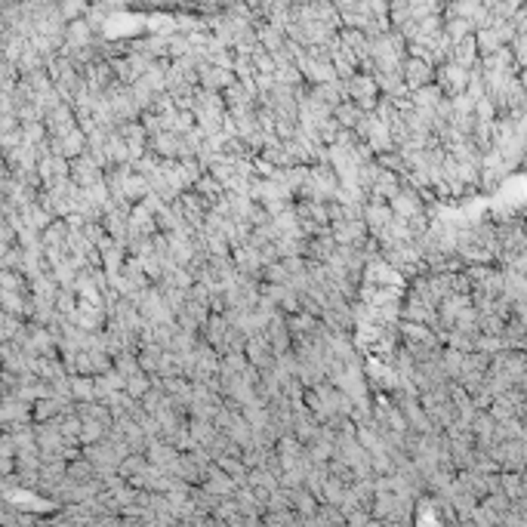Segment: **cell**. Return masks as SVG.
<instances>
[{
	"instance_id": "8992f818",
	"label": "cell",
	"mask_w": 527,
	"mask_h": 527,
	"mask_svg": "<svg viewBox=\"0 0 527 527\" xmlns=\"http://www.w3.org/2000/svg\"><path fill=\"white\" fill-rule=\"evenodd\" d=\"M256 37H259V46H262L265 53H281L284 50V44H287V34H284L281 28H274L269 25V22H259L256 25Z\"/></svg>"
},
{
	"instance_id": "7a4b0ae2",
	"label": "cell",
	"mask_w": 527,
	"mask_h": 527,
	"mask_svg": "<svg viewBox=\"0 0 527 527\" xmlns=\"http://www.w3.org/2000/svg\"><path fill=\"white\" fill-rule=\"evenodd\" d=\"M247 361L253 364V367H259V370H272L274 367L278 355H274V348H272L269 339H265V334L247 339Z\"/></svg>"
},
{
	"instance_id": "5b68a950",
	"label": "cell",
	"mask_w": 527,
	"mask_h": 527,
	"mask_svg": "<svg viewBox=\"0 0 527 527\" xmlns=\"http://www.w3.org/2000/svg\"><path fill=\"white\" fill-rule=\"evenodd\" d=\"M392 207L388 204H367L364 207V222H367V229H370V238H379L388 225H392Z\"/></svg>"
},
{
	"instance_id": "6da1fadb",
	"label": "cell",
	"mask_w": 527,
	"mask_h": 527,
	"mask_svg": "<svg viewBox=\"0 0 527 527\" xmlns=\"http://www.w3.org/2000/svg\"><path fill=\"white\" fill-rule=\"evenodd\" d=\"M71 179H75V185H80V189H93V185L105 182V170L96 164V160L90 155L71 160Z\"/></svg>"
},
{
	"instance_id": "30bf717a",
	"label": "cell",
	"mask_w": 527,
	"mask_h": 527,
	"mask_svg": "<svg viewBox=\"0 0 527 527\" xmlns=\"http://www.w3.org/2000/svg\"><path fill=\"white\" fill-rule=\"evenodd\" d=\"M115 370L120 373V376H136V373H142V367H139V355L136 352H120V355H115Z\"/></svg>"
},
{
	"instance_id": "4fadbf2b",
	"label": "cell",
	"mask_w": 527,
	"mask_h": 527,
	"mask_svg": "<svg viewBox=\"0 0 527 527\" xmlns=\"http://www.w3.org/2000/svg\"><path fill=\"white\" fill-rule=\"evenodd\" d=\"M191 435L194 438H210V435H213V426H210L207 419H194V423H191Z\"/></svg>"
},
{
	"instance_id": "8fae6325",
	"label": "cell",
	"mask_w": 527,
	"mask_h": 527,
	"mask_svg": "<svg viewBox=\"0 0 527 527\" xmlns=\"http://www.w3.org/2000/svg\"><path fill=\"white\" fill-rule=\"evenodd\" d=\"M148 392H151V376H148V373H136V376L127 379V395H129V398L142 401Z\"/></svg>"
},
{
	"instance_id": "ba28073f",
	"label": "cell",
	"mask_w": 527,
	"mask_h": 527,
	"mask_svg": "<svg viewBox=\"0 0 527 527\" xmlns=\"http://www.w3.org/2000/svg\"><path fill=\"white\" fill-rule=\"evenodd\" d=\"M361 118H364V111H361L355 102H343V105H339V108L334 111V120H336V124L343 127V129H355V127L361 124Z\"/></svg>"
},
{
	"instance_id": "277c9868",
	"label": "cell",
	"mask_w": 527,
	"mask_h": 527,
	"mask_svg": "<svg viewBox=\"0 0 527 527\" xmlns=\"http://www.w3.org/2000/svg\"><path fill=\"white\" fill-rule=\"evenodd\" d=\"M231 84H238L234 71H225V68H210L204 65L201 68V90H210V93H225Z\"/></svg>"
},
{
	"instance_id": "3957f363",
	"label": "cell",
	"mask_w": 527,
	"mask_h": 527,
	"mask_svg": "<svg viewBox=\"0 0 527 527\" xmlns=\"http://www.w3.org/2000/svg\"><path fill=\"white\" fill-rule=\"evenodd\" d=\"M388 207H392L395 216H398V219H407V222H410V219H417V216H423V198H419V191L410 189V185H404L401 194H398V198H395Z\"/></svg>"
},
{
	"instance_id": "9c48e42d",
	"label": "cell",
	"mask_w": 527,
	"mask_h": 527,
	"mask_svg": "<svg viewBox=\"0 0 527 527\" xmlns=\"http://www.w3.org/2000/svg\"><path fill=\"white\" fill-rule=\"evenodd\" d=\"M0 284L6 293H31V284L22 272H0Z\"/></svg>"
},
{
	"instance_id": "52a82bcc",
	"label": "cell",
	"mask_w": 527,
	"mask_h": 527,
	"mask_svg": "<svg viewBox=\"0 0 527 527\" xmlns=\"http://www.w3.org/2000/svg\"><path fill=\"white\" fill-rule=\"evenodd\" d=\"M71 395L75 404L96 401V376H71Z\"/></svg>"
},
{
	"instance_id": "7c38bea8",
	"label": "cell",
	"mask_w": 527,
	"mask_h": 527,
	"mask_svg": "<svg viewBox=\"0 0 527 527\" xmlns=\"http://www.w3.org/2000/svg\"><path fill=\"white\" fill-rule=\"evenodd\" d=\"M105 432V423H96V419H84V441H93V438H102Z\"/></svg>"
}]
</instances>
